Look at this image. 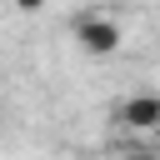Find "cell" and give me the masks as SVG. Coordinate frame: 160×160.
Instances as JSON below:
<instances>
[{"label":"cell","instance_id":"1","mask_svg":"<svg viewBox=\"0 0 160 160\" xmlns=\"http://www.w3.org/2000/svg\"><path fill=\"white\" fill-rule=\"evenodd\" d=\"M75 40L85 55H115L120 50V25L105 20V15H80L75 20Z\"/></svg>","mask_w":160,"mask_h":160},{"label":"cell","instance_id":"2","mask_svg":"<svg viewBox=\"0 0 160 160\" xmlns=\"http://www.w3.org/2000/svg\"><path fill=\"white\" fill-rule=\"evenodd\" d=\"M115 120H120L125 130H135V135L160 130V95H130V100H120Z\"/></svg>","mask_w":160,"mask_h":160},{"label":"cell","instance_id":"3","mask_svg":"<svg viewBox=\"0 0 160 160\" xmlns=\"http://www.w3.org/2000/svg\"><path fill=\"white\" fill-rule=\"evenodd\" d=\"M120 160H160V150H125Z\"/></svg>","mask_w":160,"mask_h":160},{"label":"cell","instance_id":"4","mask_svg":"<svg viewBox=\"0 0 160 160\" xmlns=\"http://www.w3.org/2000/svg\"><path fill=\"white\" fill-rule=\"evenodd\" d=\"M40 5H45V0H15V10H25V15H35Z\"/></svg>","mask_w":160,"mask_h":160}]
</instances>
